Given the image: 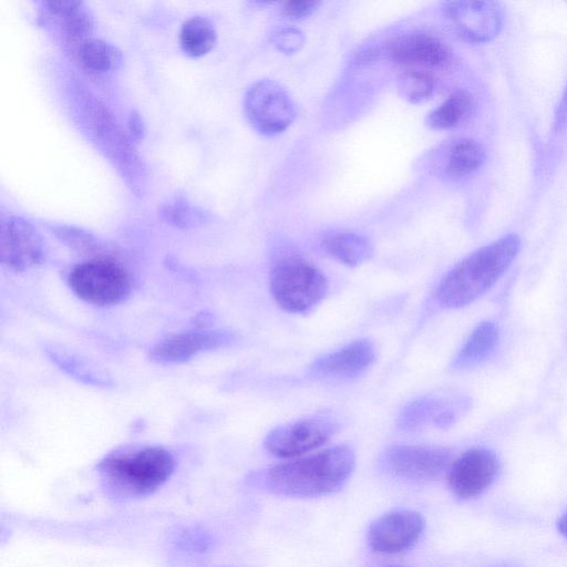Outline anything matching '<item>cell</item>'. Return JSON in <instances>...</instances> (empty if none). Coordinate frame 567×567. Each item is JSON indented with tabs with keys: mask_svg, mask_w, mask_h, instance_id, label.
<instances>
[{
	"mask_svg": "<svg viewBox=\"0 0 567 567\" xmlns=\"http://www.w3.org/2000/svg\"><path fill=\"white\" fill-rule=\"evenodd\" d=\"M443 12L460 37L471 42L492 40L503 24V10L493 1H450Z\"/></svg>",
	"mask_w": 567,
	"mask_h": 567,
	"instance_id": "11",
	"label": "cell"
},
{
	"mask_svg": "<svg viewBox=\"0 0 567 567\" xmlns=\"http://www.w3.org/2000/svg\"><path fill=\"white\" fill-rule=\"evenodd\" d=\"M277 305L291 313H305L328 292V280L315 265L299 256H285L272 267L269 277Z\"/></svg>",
	"mask_w": 567,
	"mask_h": 567,
	"instance_id": "4",
	"label": "cell"
},
{
	"mask_svg": "<svg viewBox=\"0 0 567 567\" xmlns=\"http://www.w3.org/2000/svg\"><path fill=\"white\" fill-rule=\"evenodd\" d=\"M216 40L214 24L204 17H192L182 24L179 43L182 50L189 56L205 55L214 48Z\"/></svg>",
	"mask_w": 567,
	"mask_h": 567,
	"instance_id": "21",
	"label": "cell"
},
{
	"mask_svg": "<svg viewBox=\"0 0 567 567\" xmlns=\"http://www.w3.org/2000/svg\"><path fill=\"white\" fill-rule=\"evenodd\" d=\"M78 55L85 68L94 72L117 69L122 63V52L102 39L89 38L78 45Z\"/></svg>",
	"mask_w": 567,
	"mask_h": 567,
	"instance_id": "23",
	"label": "cell"
},
{
	"mask_svg": "<svg viewBox=\"0 0 567 567\" xmlns=\"http://www.w3.org/2000/svg\"><path fill=\"white\" fill-rule=\"evenodd\" d=\"M425 527L423 516L414 511H393L375 522L368 532L372 549L383 554H395L413 546Z\"/></svg>",
	"mask_w": 567,
	"mask_h": 567,
	"instance_id": "13",
	"label": "cell"
},
{
	"mask_svg": "<svg viewBox=\"0 0 567 567\" xmlns=\"http://www.w3.org/2000/svg\"><path fill=\"white\" fill-rule=\"evenodd\" d=\"M45 6L50 16L56 17L65 34L78 45L91 38L93 19L82 1L51 0Z\"/></svg>",
	"mask_w": 567,
	"mask_h": 567,
	"instance_id": "18",
	"label": "cell"
},
{
	"mask_svg": "<svg viewBox=\"0 0 567 567\" xmlns=\"http://www.w3.org/2000/svg\"><path fill=\"white\" fill-rule=\"evenodd\" d=\"M447 404L435 396H421L409 403L400 413L398 427L412 431L432 422L444 411Z\"/></svg>",
	"mask_w": 567,
	"mask_h": 567,
	"instance_id": "24",
	"label": "cell"
},
{
	"mask_svg": "<svg viewBox=\"0 0 567 567\" xmlns=\"http://www.w3.org/2000/svg\"><path fill=\"white\" fill-rule=\"evenodd\" d=\"M374 361L373 343L359 339L317 359L310 367V373L321 379H349L367 371Z\"/></svg>",
	"mask_w": 567,
	"mask_h": 567,
	"instance_id": "15",
	"label": "cell"
},
{
	"mask_svg": "<svg viewBox=\"0 0 567 567\" xmlns=\"http://www.w3.org/2000/svg\"><path fill=\"white\" fill-rule=\"evenodd\" d=\"M451 463V452L426 445H393L383 456V464L392 474L413 481H429L442 475Z\"/></svg>",
	"mask_w": 567,
	"mask_h": 567,
	"instance_id": "9",
	"label": "cell"
},
{
	"mask_svg": "<svg viewBox=\"0 0 567 567\" xmlns=\"http://www.w3.org/2000/svg\"><path fill=\"white\" fill-rule=\"evenodd\" d=\"M433 90V79L424 70L406 69L398 79V92L410 103L429 100Z\"/></svg>",
	"mask_w": 567,
	"mask_h": 567,
	"instance_id": "25",
	"label": "cell"
},
{
	"mask_svg": "<svg viewBox=\"0 0 567 567\" xmlns=\"http://www.w3.org/2000/svg\"><path fill=\"white\" fill-rule=\"evenodd\" d=\"M228 330L197 329L171 334L150 350V359L159 364L184 363L202 352L226 348L236 342Z\"/></svg>",
	"mask_w": 567,
	"mask_h": 567,
	"instance_id": "10",
	"label": "cell"
},
{
	"mask_svg": "<svg viewBox=\"0 0 567 567\" xmlns=\"http://www.w3.org/2000/svg\"><path fill=\"white\" fill-rule=\"evenodd\" d=\"M0 258L13 271L37 268L47 258L44 239L29 220L11 216L1 227Z\"/></svg>",
	"mask_w": 567,
	"mask_h": 567,
	"instance_id": "8",
	"label": "cell"
},
{
	"mask_svg": "<svg viewBox=\"0 0 567 567\" xmlns=\"http://www.w3.org/2000/svg\"><path fill=\"white\" fill-rule=\"evenodd\" d=\"M162 218L169 225L181 228L196 227L205 223L207 216L183 199H174L161 209Z\"/></svg>",
	"mask_w": 567,
	"mask_h": 567,
	"instance_id": "27",
	"label": "cell"
},
{
	"mask_svg": "<svg viewBox=\"0 0 567 567\" xmlns=\"http://www.w3.org/2000/svg\"><path fill=\"white\" fill-rule=\"evenodd\" d=\"M323 248L332 258L350 267L361 265L373 255V247L368 238L352 231H339L326 236Z\"/></svg>",
	"mask_w": 567,
	"mask_h": 567,
	"instance_id": "20",
	"label": "cell"
},
{
	"mask_svg": "<svg viewBox=\"0 0 567 567\" xmlns=\"http://www.w3.org/2000/svg\"><path fill=\"white\" fill-rule=\"evenodd\" d=\"M174 468L173 454L150 444L116 447L96 466L105 495L118 502L153 494L167 482Z\"/></svg>",
	"mask_w": 567,
	"mask_h": 567,
	"instance_id": "2",
	"label": "cell"
},
{
	"mask_svg": "<svg viewBox=\"0 0 567 567\" xmlns=\"http://www.w3.org/2000/svg\"><path fill=\"white\" fill-rule=\"evenodd\" d=\"M68 284L79 299L100 307L118 305L132 291V279L127 270L107 257L78 264L70 271Z\"/></svg>",
	"mask_w": 567,
	"mask_h": 567,
	"instance_id": "5",
	"label": "cell"
},
{
	"mask_svg": "<svg viewBox=\"0 0 567 567\" xmlns=\"http://www.w3.org/2000/svg\"><path fill=\"white\" fill-rule=\"evenodd\" d=\"M128 127H130V132H131L132 136L135 140L140 141L143 138L144 133H145V127H144V123H143L141 115L136 111H133L130 115Z\"/></svg>",
	"mask_w": 567,
	"mask_h": 567,
	"instance_id": "31",
	"label": "cell"
},
{
	"mask_svg": "<svg viewBox=\"0 0 567 567\" xmlns=\"http://www.w3.org/2000/svg\"><path fill=\"white\" fill-rule=\"evenodd\" d=\"M555 126L557 131H561L567 127V86L563 93V96L559 101L556 115H555Z\"/></svg>",
	"mask_w": 567,
	"mask_h": 567,
	"instance_id": "30",
	"label": "cell"
},
{
	"mask_svg": "<svg viewBox=\"0 0 567 567\" xmlns=\"http://www.w3.org/2000/svg\"><path fill=\"white\" fill-rule=\"evenodd\" d=\"M275 47L285 53H293L302 48L305 44V35L295 28H287L280 30L274 40Z\"/></svg>",
	"mask_w": 567,
	"mask_h": 567,
	"instance_id": "28",
	"label": "cell"
},
{
	"mask_svg": "<svg viewBox=\"0 0 567 567\" xmlns=\"http://www.w3.org/2000/svg\"><path fill=\"white\" fill-rule=\"evenodd\" d=\"M320 4L318 1H288L282 4L281 13L290 20H302L311 16Z\"/></svg>",
	"mask_w": 567,
	"mask_h": 567,
	"instance_id": "29",
	"label": "cell"
},
{
	"mask_svg": "<svg viewBox=\"0 0 567 567\" xmlns=\"http://www.w3.org/2000/svg\"><path fill=\"white\" fill-rule=\"evenodd\" d=\"M55 237L70 248L83 254H97L103 243L93 234L79 227L58 225L52 227Z\"/></svg>",
	"mask_w": 567,
	"mask_h": 567,
	"instance_id": "26",
	"label": "cell"
},
{
	"mask_svg": "<svg viewBox=\"0 0 567 567\" xmlns=\"http://www.w3.org/2000/svg\"><path fill=\"white\" fill-rule=\"evenodd\" d=\"M520 249L516 234H507L457 262L441 280L437 301L446 308L467 306L483 296L512 265Z\"/></svg>",
	"mask_w": 567,
	"mask_h": 567,
	"instance_id": "3",
	"label": "cell"
},
{
	"mask_svg": "<svg viewBox=\"0 0 567 567\" xmlns=\"http://www.w3.org/2000/svg\"><path fill=\"white\" fill-rule=\"evenodd\" d=\"M355 466L348 445H337L277 464L255 475V484L269 493L289 497H316L340 489Z\"/></svg>",
	"mask_w": 567,
	"mask_h": 567,
	"instance_id": "1",
	"label": "cell"
},
{
	"mask_svg": "<svg viewBox=\"0 0 567 567\" xmlns=\"http://www.w3.org/2000/svg\"><path fill=\"white\" fill-rule=\"evenodd\" d=\"M498 336V328L494 322H481L471 332L453 360V369L465 370L484 361L494 351Z\"/></svg>",
	"mask_w": 567,
	"mask_h": 567,
	"instance_id": "17",
	"label": "cell"
},
{
	"mask_svg": "<svg viewBox=\"0 0 567 567\" xmlns=\"http://www.w3.org/2000/svg\"><path fill=\"white\" fill-rule=\"evenodd\" d=\"M388 56L408 69L441 68L449 63L451 51L436 35L423 31L408 32L386 45Z\"/></svg>",
	"mask_w": 567,
	"mask_h": 567,
	"instance_id": "14",
	"label": "cell"
},
{
	"mask_svg": "<svg viewBox=\"0 0 567 567\" xmlns=\"http://www.w3.org/2000/svg\"><path fill=\"white\" fill-rule=\"evenodd\" d=\"M338 429L339 425L332 416L317 414L271 430L265 437L264 445L277 457L301 456L324 445Z\"/></svg>",
	"mask_w": 567,
	"mask_h": 567,
	"instance_id": "7",
	"label": "cell"
},
{
	"mask_svg": "<svg viewBox=\"0 0 567 567\" xmlns=\"http://www.w3.org/2000/svg\"><path fill=\"white\" fill-rule=\"evenodd\" d=\"M475 96L465 90L454 92L426 118L433 130H450L467 122L476 112Z\"/></svg>",
	"mask_w": 567,
	"mask_h": 567,
	"instance_id": "19",
	"label": "cell"
},
{
	"mask_svg": "<svg viewBox=\"0 0 567 567\" xmlns=\"http://www.w3.org/2000/svg\"><path fill=\"white\" fill-rule=\"evenodd\" d=\"M386 567H403V566H386Z\"/></svg>",
	"mask_w": 567,
	"mask_h": 567,
	"instance_id": "33",
	"label": "cell"
},
{
	"mask_svg": "<svg viewBox=\"0 0 567 567\" xmlns=\"http://www.w3.org/2000/svg\"><path fill=\"white\" fill-rule=\"evenodd\" d=\"M557 528L559 533L567 538V511L558 519Z\"/></svg>",
	"mask_w": 567,
	"mask_h": 567,
	"instance_id": "32",
	"label": "cell"
},
{
	"mask_svg": "<svg viewBox=\"0 0 567 567\" xmlns=\"http://www.w3.org/2000/svg\"><path fill=\"white\" fill-rule=\"evenodd\" d=\"M244 111L255 131L266 136L282 133L296 118V106L287 90L267 79L248 87L244 96Z\"/></svg>",
	"mask_w": 567,
	"mask_h": 567,
	"instance_id": "6",
	"label": "cell"
},
{
	"mask_svg": "<svg viewBox=\"0 0 567 567\" xmlns=\"http://www.w3.org/2000/svg\"><path fill=\"white\" fill-rule=\"evenodd\" d=\"M48 357L62 370L85 384L106 386L110 378L92 363L55 346L45 349Z\"/></svg>",
	"mask_w": 567,
	"mask_h": 567,
	"instance_id": "22",
	"label": "cell"
},
{
	"mask_svg": "<svg viewBox=\"0 0 567 567\" xmlns=\"http://www.w3.org/2000/svg\"><path fill=\"white\" fill-rule=\"evenodd\" d=\"M442 172L453 178L464 177L477 171L485 161V150L472 138L453 141L444 151Z\"/></svg>",
	"mask_w": 567,
	"mask_h": 567,
	"instance_id": "16",
	"label": "cell"
},
{
	"mask_svg": "<svg viewBox=\"0 0 567 567\" xmlns=\"http://www.w3.org/2000/svg\"><path fill=\"white\" fill-rule=\"evenodd\" d=\"M498 462L487 449L475 447L464 452L451 465L449 485L461 499L482 495L495 480Z\"/></svg>",
	"mask_w": 567,
	"mask_h": 567,
	"instance_id": "12",
	"label": "cell"
}]
</instances>
